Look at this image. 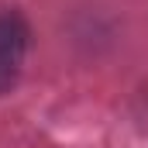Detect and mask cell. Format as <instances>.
Masks as SVG:
<instances>
[{
	"mask_svg": "<svg viewBox=\"0 0 148 148\" xmlns=\"http://www.w3.org/2000/svg\"><path fill=\"white\" fill-rule=\"evenodd\" d=\"M28 24L14 10H0V93H7L24 66L28 55Z\"/></svg>",
	"mask_w": 148,
	"mask_h": 148,
	"instance_id": "cell-1",
	"label": "cell"
}]
</instances>
